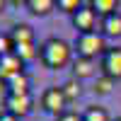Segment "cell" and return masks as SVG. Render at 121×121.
<instances>
[{
  "label": "cell",
  "mask_w": 121,
  "mask_h": 121,
  "mask_svg": "<svg viewBox=\"0 0 121 121\" xmlns=\"http://www.w3.org/2000/svg\"><path fill=\"white\" fill-rule=\"evenodd\" d=\"M5 87H7V95H32V90H29L32 87V80H29L27 73L12 78L10 82H5Z\"/></svg>",
  "instance_id": "8fae6325"
},
{
  "label": "cell",
  "mask_w": 121,
  "mask_h": 121,
  "mask_svg": "<svg viewBox=\"0 0 121 121\" xmlns=\"http://www.w3.org/2000/svg\"><path fill=\"white\" fill-rule=\"evenodd\" d=\"M99 68H102V75L112 78L114 82L121 80V46H109V51L99 60Z\"/></svg>",
  "instance_id": "5b68a950"
},
{
  "label": "cell",
  "mask_w": 121,
  "mask_h": 121,
  "mask_svg": "<svg viewBox=\"0 0 121 121\" xmlns=\"http://www.w3.org/2000/svg\"><path fill=\"white\" fill-rule=\"evenodd\" d=\"M99 32L107 39H121V12H114L109 17H102L99 22Z\"/></svg>",
  "instance_id": "ba28073f"
},
{
  "label": "cell",
  "mask_w": 121,
  "mask_h": 121,
  "mask_svg": "<svg viewBox=\"0 0 121 121\" xmlns=\"http://www.w3.org/2000/svg\"><path fill=\"white\" fill-rule=\"evenodd\" d=\"M12 51H15V44H12V39H10V34H0V56L12 53Z\"/></svg>",
  "instance_id": "d6986e66"
},
{
  "label": "cell",
  "mask_w": 121,
  "mask_h": 121,
  "mask_svg": "<svg viewBox=\"0 0 121 121\" xmlns=\"http://www.w3.org/2000/svg\"><path fill=\"white\" fill-rule=\"evenodd\" d=\"M82 121H112L109 119V112L99 104H90L82 112Z\"/></svg>",
  "instance_id": "2e32d148"
},
{
  "label": "cell",
  "mask_w": 121,
  "mask_h": 121,
  "mask_svg": "<svg viewBox=\"0 0 121 121\" xmlns=\"http://www.w3.org/2000/svg\"><path fill=\"white\" fill-rule=\"evenodd\" d=\"M39 104H41V109H44L46 114L58 116V114H63V112H65L68 99H65V95H63V90H60V87L51 85V87H46L44 92H41V99H39Z\"/></svg>",
  "instance_id": "3957f363"
},
{
  "label": "cell",
  "mask_w": 121,
  "mask_h": 121,
  "mask_svg": "<svg viewBox=\"0 0 121 121\" xmlns=\"http://www.w3.org/2000/svg\"><path fill=\"white\" fill-rule=\"evenodd\" d=\"M73 48H75V53L80 58H102L107 51H109V46H107V36L102 32H90V34H78L75 36V41H73Z\"/></svg>",
  "instance_id": "7a4b0ae2"
},
{
  "label": "cell",
  "mask_w": 121,
  "mask_h": 121,
  "mask_svg": "<svg viewBox=\"0 0 121 121\" xmlns=\"http://www.w3.org/2000/svg\"><path fill=\"white\" fill-rule=\"evenodd\" d=\"M95 70H97V63L92 58H75L73 60V78L75 80H87V78H92L95 75Z\"/></svg>",
  "instance_id": "9c48e42d"
},
{
  "label": "cell",
  "mask_w": 121,
  "mask_h": 121,
  "mask_svg": "<svg viewBox=\"0 0 121 121\" xmlns=\"http://www.w3.org/2000/svg\"><path fill=\"white\" fill-rule=\"evenodd\" d=\"M15 53L27 65V63H32V60H36V58H41V46H36V44H19V46H15Z\"/></svg>",
  "instance_id": "4fadbf2b"
},
{
  "label": "cell",
  "mask_w": 121,
  "mask_h": 121,
  "mask_svg": "<svg viewBox=\"0 0 121 121\" xmlns=\"http://www.w3.org/2000/svg\"><path fill=\"white\" fill-rule=\"evenodd\" d=\"M3 107H5V112L15 114L17 119H24L34 109V97L32 95H5Z\"/></svg>",
  "instance_id": "277c9868"
},
{
  "label": "cell",
  "mask_w": 121,
  "mask_h": 121,
  "mask_svg": "<svg viewBox=\"0 0 121 121\" xmlns=\"http://www.w3.org/2000/svg\"><path fill=\"white\" fill-rule=\"evenodd\" d=\"M116 121H121V119H116Z\"/></svg>",
  "instance_id": "603a6c76"
},
{
  "label": "cell",
  "mask_w": 121,
  "mask_h": 121,
  "mask_svg": "<svg viewBox=\"0 0 121 121\" xmlns=\"http://www.w3.org/2000/svg\"><path fill=\"white\" fill-rule=\"evenodd\" d=\"M56 121H82V114L73 112V109H65L63 114H58V116H56Z\"/></svg>",
  "instance_id": "ffe728a7"
},
{
  "label": "cell",
  "mask_w": 121,
  "mask_h": 121,
  "mask_svg": "<svg viewBox=\"0 0 121 121\" xmlns=\"http://www.w3.org/2000/svg\"><path fill=\"white\" fill-rule=\"evenodd\" d=\"M97 17L99 15L92 10V5H82L70 19H73V27L78 29V34H90V32H97Z\"/></svg>",
  "instance_id": "8992f818"
},
{
  "label": "cell",
  "mask_w": 121,
  "mask_h": 121,
  "mask_svg": "<svg viewBox=\"0 0 121 121\" xmlns=\"http://www.w3.org/2000/svg\"><path fill=\"white\" fill-rule=\"evenodd\" d=\"M5 5H7L5 0H0V12H5Z\"/></svg>",
  "instance_id": "7402d4cb"
},
{
  "label": "cell",
  "mask_w": 121,
  "mask_h": 121,
  "mask_svg": "<svg viewBox=\"0 0 121 121\" xmlns=\"http://www.w3.org/2000/svg\"><path fill=\"white\" fill-rule=\"evenodd\" d=\"M10 39H12V44L19 46V44H34V29L24 24V22H19L15 24L12 29H10Z\"/></svg>",
  "instance_id": "30bf717a"
},
{
  "label": "cell",
  "mask_w": 121,
  "mask_h": 121,
  "mask_svg": "<svg viewBox=\"0 0 121 121\" xmlns=\"http://www.w3.org/2000/svg\"><path fill=\"white\" fill-rule=\"evenodd\" d=\"M0 121H19L15 114H10V112H5V109H3V112H0Z\"/></svg>",
  "instance_id": "44dd1931"
},
{
  "label": "cell",
  "mask_w": 121,
  "mask_h": 121,
  "mask_svg": "<svg viewBox=\"0 0 121 121\" xmlns=\"http://www.w3.org/2000/svg\"><path fill=\"white\" fill-rule=\"evenodd\" d=\"M56 7L60 10V12H68L70 17H73L78 10L82 7V3H80V0H56Z\"/></svg>",
  "instance_id": "ac0fdd59"
},
{
  "label": "cell",
  "mask_w": 121,
  "mask_h": 121,
  "mask_svg": "<svg viewBox=\"0 0 121 121\" xmlns=\"http://www.w3.org/2000/svg\"><path fill=\"white\" fill-rule=\"evenodd\" d=\"M95 95H99V97H104V95H112V90H114V80L112 78H107V75H102V78H97V82H95Z\"/></svg>",
  "instance_id": "e0dca14e"
},
{
  "label": "cell",
  "mask_w": 121,
  "mask_h": 121,
  "mask_svg": "<svg viewBox=\"0 0 121 121\" xmlns=\"http://www.w3.org/2000/svg\"><path fill=\"white\" fill-rule=\"evenodd\" d=\"M24 73V63L17 58V53H5V56H0V82H10L12 78L17 75H22Z\"/></svg>",
  "instance_id": "52a82bcc"
},
{
  "label": "cell",
  "mask_w": 121,
  "mask_h": 121,
  "mask_svg": "<svg viewBox=\"0 0 121 121\" xmlns=\"http://www.w3.org/2000/svg\"><path fill=\"white\" fill-rule=\"evenodd\" d=\"M92 10L99 15V17H109L119 10V0H92Z\"/></svg>",
  "instance_id": "9a60e30c"
},
{
  "label": "cell",
  "mask_w": 121,
  "mask_h": 121,
  "mask_svg": "<svg viewBox=\"0 0 121 121\" xmlns=\"http://www.w3.org/2000/svg\"><path fill=\"white\" fill-rule=\"evenodd\" d=\"M24 7L36 17H46L56 10V0H24Z\"/></svg>",
  "instance_id": "7c38bea8"
},
{
  "label": "cell",
  "mask_w": 121,
  "mask_h": 121,
  "mask_svg": "<svg viewBox=\"0 0 121 121\" xmlns=\"http://www.w3.org/2000/svg\"><path fill=\"white\" fill-rule=\"evenodd\" d=\"M73 51H75V48L70 46L65 39L51 36V39H46V41L41 44V58H39V60H41L44 68H48V70H60V68L70 65Z\"/></svg>",
  "instance_id": "6da1fadb"
},
{
  "label": "cell",
  "mask_w": 121,
  "mask_h": 121,
  "mask_svg": "<svg viewBox=\"0 0 121 121\" xmlns=\"http://www.w3.org/2000/svg\"><path fill=\"white\" fill-rule=\"evenodd\" d=\"M60 90H63V95H65V99H68V104H70V102H78L80 95H82V85H80V80H75V78L65 80V82L60 85Z\"/></svg>",
  "instance_id": "5bb4252c"
}]
</instances>
